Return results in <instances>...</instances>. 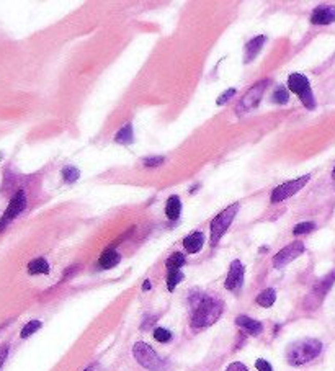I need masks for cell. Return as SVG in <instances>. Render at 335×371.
Returning <instances> with one entry per match:
<instances>
[{
    "mask_svg": "<svg viewBox=\"0 0 335 371\" xmlns=\"http://www.w3.org/2000/svg\"><path fill=\"white\" fill-rule=\"evenodd\" d=\"M223 314V303L219 299L203 295L193 293L190 296V321L193 329H203L213 325Z\"/></svg>",
    "mask_w": 335,
    "mask_h": 371,
    "instance_id": "obj_1",
    "label": "cell"
},
{
    "mask_svg": "<svg viewBox=\"0 0 335 371\" xmlns=\"http://www.w3.org/2000/svg\"><path fill=\"white\" fill-rule=\"evenodd\" d=\"M322 352V343L317 339H303L289 343L286 348V361L291 366H301L317 358Z\"/></svg>",
    "mask_w": 335,
    "mask_h": 371,
    "instance_id": "obj_2",
    "label": "cell"
},
{
    "mask_svg": "<svg viewBox=\"0 0 335 371\" xmlns=\"http://www.w3.org/2000/svg\"><path fill=\"white\" fill-rule=\"evenodd\" d=\"M133 355H134L137 363L141 366H144L146 369H149V371H164V368H165L164 360L159 357L155 353V350L151 345H147L146 342H136L134 343Z\"/></svg>",
    "mask_w": 335,
    "mask_h": 371,
    "instance_id": "obj_3",
    "label": "cell"
},
{
    "mask_svg": "<svg viewBox=\"0 0 335 371\" xmlns=\"http://www.w3.org/2000/svg\"><path fill=\"white\" fill-rule=\"evenodd\" d=\"M288 87L291 92H294L299 99H301L303 105L307 110H314L316 108V99L314 93L311 90V84L307 81V77L303 74H291L288 77Z\"/></svg>",
    "mask_w": 335,
    "mask_h": 371,
    "instance_id": "obj_4",
    "label": "cell"
},
{
    "mask_svg": "<svg viewBox=\"0 0 335 371\" xmlns=\"http://www.w3.org/2000/svg\"><path fill=\"white\" fill-rule=\"evenodd\" d=\"M237 211H239V205L237 203H234V205H231L229 208H226L224 211H221L213 221H211V244L216 245L219 242V239L226 234L227 231V227L231 226V223L234 221L235 214H237Z\"/></svg>",
    "mask_w": 335,
    "mask_h": 371,
    "instance_id": "obj_5",
    "label": "cell"
},
{
    "mask_svg": "<svg viewBox=\"0 0 335 371\" xmlns=\"http://www.w3.org/2000/svg\"><path fill=\"white\" fill-rule=\"evenodd\" d=\"M268 84H270V81H267V79H265V81L257 82L253 87H250L249 90H247V93L242 96L241 103L237 105V114L249 113L253 108H257L260 100H262V96H263V92H265V88H267Z\"/></svg>",
    "mask_w": 335,
    "mask_h": 371,
    "instance_id": "obj_6",
    "label": "cell"
},
{
    "mask_svg": "<svg viewBox=\"0 0 335 371\" xmlns=\"http://www.w3.org/2000/svg\"><path fill=\"white\" fill-rule=\"evenodd\" d=\"M309 179H311V175L307 173V175L299 177V179H294L291 182H286L283 185H280V187H277L275 190H273V193H271V203H280V201H283V200H286L289 197L296 195V193L301 190L307 182H309Z\"/></svg>",
    "mask_w": 335,
    "mask_h": 371,
    "instance_id": "obj_7",
    "label": "cell"
},
{
    "mask_svg": "<svg viewBox=\"0 0 335 371\" xmlns=\"http://www.w3.org/2000/svg\"><path fill=\"white\" fill-rule=\"evenodd\" d=\"M333 283H335V270L332 273H329L327 277H324L319 283L312 288L311 295L307 296V299H306V307L314 309V307L319 306L322 303V299L325 298V295L329 293V289L332 288Z\"/></svg>",
    "mask_w": 335,
    "mask_h": 371,
    "instance_id": "obj_8",
    "label": "cell"
},
{
    "mask_svg": "<svg viewBox=\"0 0 335 371\" xmlns=\"http://www.w3.org/2000/svg\"><path fill=\"white\" fill-rule=\"evenodd\" d=\"M304 252V244L301 241L291 242L289 245L283 247L275 257H273V267L275 268H283L288 263H291L294 259H298L299 255Z\"/></svg>",
    "mask_w": 335,
    "mask_h": 371,
    "instance_id": "obj_9",
    "label": "cell"
},
{
    "mask_svg": "<svg viewBox=\"0 0 335 371\" xmlns=\"http://www.w3.org/2000/svg\"><path fill=\"white\" fill-rule=\"evenodd\" d=\"M25 208H26V195H25L23 190H18L12 197L10 203H8L5 213L2 214V219H0V224H2L4 227H7L8 223H12L16 216L23 213Z\"/></svg>",
    "mask_w": 335,
    "mask_h": 371,
    "instance_id": "obj_10",
    "label": "cell"
},
{
    "mask_svg": "<svg viewBox=\"0 0 335 371\" xmlns=\"http://www.w3.org/2000/svg\"><path fill=\"white\" fill-rule=\"evenodd\" d=\"M244 273L245 268L241 260H234L231 263V268H229L227 278H226V289L229 291H237L241 289L242 283H244Z\"/></svg>",
    "mask_w": 335,
    "mask_h": 371,
    "instance_id": "obj_11",
    "label": "cell"
},
{
    "mask_svg": "<svg viewBox=\"0 0 335 371\" xmlns=\"http://www.w3.org/2000/svg\"><path fill=\"white\" fill-rule=\"evenodd\" d=\"M311 22L314 25H330L335 22V7L322 5L317 7L311 15Z\"/></svg>",
    "mask_w": 335,
    "mask_h": 371,
    "instance_id": "obj_12",
    "label": "cell"
},
{
    "mask_svg": "<svg viewBox=\"0 0 335 371\" xmlns=\"http://www.w3.org/2000/svg\"><path fill=\"white\" fill-rule=\"evenodd\" d=\"M205 245V236L203 232H191L183 239V247L188 253H198Z\"/></svg>",
    "mask_w": 335,
    "mask_h": 371,
    "instance_id": "obj_13",
    "label": "cell"
},
{
    "mask_svg": "<svg viewBox=\"0 0 335 371\" xmlns=\"http://www.w3.org/2000/svg\"><path fill=\"white\" fill-rule=\"evenodd\" d=\"M265 43V36H255L245 44V54H244V63H252V61L259 56V52Z\"/></svg>",
    "mask_w": 335,
    "mask_h": 371,
    "instance_id": "obj_14",
    "label": "cell"
},
{
    "mask_svg": "<svg viewBox=\"0 0 335 371\" xmlns=\"http://www.w3.org/2000/svg\"><path fill=\"white\" fill-rule=\"evenodd\" d=\"M235 324L239 325V327H242L245 332H249L250 335H259L263 330L262 322L252 319V317H247V316H239L235 319Z\"/></svg>",
    "mask_w": 335,
    "mask_h": 371,
    "instance_id": "obj_15",
    "label": "cell"
},
{
    "mask_svg": "<svg viewBox=\"0 0 335 371\" xmlns=\"http://www.w3.org/2000/svg\"><path fill=\"white\" fill-rule=\"evenodd\" d=\"M120 260H121L120 253L116 250H113V249H108V250H105L100 255L98 265H100V268H103V270H110L113 267H116V265L120 263Z\"/></svg>",
    "mask_w": 335,
    "mask_h": 371,
    "instance_id": "obj_16",
    "label": "cell"
},
{
    "mask_svg": "<svg viewBox=\"0 0 335 371\" xmlns=\"http://www.w3.org/2000/svg\"><path fill=\"white\" fill-rule=\"evenodd\" d=\"M180 213H182V201L177 195H173L165 203V216L175 221V219H179Z\"/></svg>",
    "mask_w": 335,
    "mask_h": 371,
    "instance_id": "obj_17",
    "label": "cell"
},
{
    "mask_svg": "<svg viewBox=\"0 0 335 371\" xmlns=\"http://www.w3.org/2000/svg\"><path fill=\"white\" fill-rule=\"evenodd\" d=\"M28 273L30 275H46L49 273V263L43 257L34 259L28 263Z\"/></svg>",
    "mask_w": 335,
    "mask_h": 371,
    "instance_id": "obj_18",
    "label": "cell"
},
{
    "mask_svg": "<svg viewBox=\"0 0 335 371\" xmlns=\"http://www.w3.org/2000/svg\"><path fill=\"white\" fill-rule=\"evenodd\" d=\"M114 141H116L118 144H131L134 141V134H133V125L128 123V125L123 126L118 132L116 136H114Z\"/></svg>",
    "mask_w": 335,
    "mask_h": 371,
    "instance_id": "obj_19",
    "label": "cell"
},
{
    "mask_svg": "<svg viewBox=\"0 0 335 371\" xmlns=\"http://www.w3.org/2000/svg\"><path fill=\"white\" fill-rule=\"evenodd\" d=\"M277 301V291L273 288H267L263 289L262 293L257 296V304H260L262 307H271Z\"/></svg>",
    "mask_w": 335,
    "mask_h": 371,
    "instance_id": "obj_20",
    "label": "cell"
},
{
    "mask_svg": "<svg viewBox=\"0 0 335 371\" xmlns=\"http://www.w3.org/2000/svg\"><path fill=\"white\" fill-rule=\"evenodd\" d=\"M185 265V255L180 253V252H175L172 253L169 259L165 262V267L167 270H180Z\"/></svg>",
    "mask_w": 335,
    "mask_h": 371,
    "instance_id": "obj_21",
    "label": "cell"
},
{
    "mask_svg": "<svg viewBox=\"0 0 335 371\" xmlns=\"http://www.w3.org/2000/svg\"><path fill=\"white\" fill-rule=\"evenodd\" d=\"M182 280H183L182 270H167V288H169V291H173L175 286H177Z\"/></svg>",
    "mask_w": 335,
    "mask_h": 371,
    "instance_id": "obj_22",
    "label": "cell"
},
{
    "mask_svg": "<svg viewBox=\"0 0 335 371\" xmlns=\"http://www.w3.org/2000/svg\"><path fill=\"white\" fill-rule=\"evenodd\" d=\"M41 321H30L28 324L25 325V327L22 329V332H20V337L22 339H28L30 335H33L36 330H40L41 329Z\"/></svg>",
    "mask_w": 335,
    "mask_h": 371,
    "instance_id": "obj_23",
    "label": "cell"
},
{
    "mask_svg": "<svg viewBox=\"0 0 335 371\" xmlns=\"http://www.w3.org/2000/svg\"><path fill=\"white\" fill-rule=\"evenodd\" d=\"M63 179L67 182V183H72V182H75L78 177H81V172H78L74 165H67L66 169H63Z\"/></svg>",
    "mask_w": 335,
    "mask_h": 371,
    "instance_id": "obj_24",
    "label": "cell"
},
{
    "mask_svg": "<svg viewBox=\"0 0 335 371\" xmlns=\"http://www.w3.org/2000/svg\"><path fill=\"white\" fill-rule=\"evenodd\" d=\"M316 229V224L311 223V221H306V223H299L294 226L293 229V234L294 236H301V234H307V232H311Z\"/></svg>",
    "mask_w": 335,
    "mask_h": 371,
    "instance_id": "obj_25",
    "label": "cell"
},
{
    "mask_svg": "<svg viewBox=\"0 0 335 371\" xmlns=\"http://www.w3.org/2000/svg\"><path fill=\"white\" fill-rule=\"evenodd\" d=\"M273 102H277V103H280V105H285V103H288V100H289V93H288V90L285 87H278L277 90H275V93H273Z\"/></svg>",
    "mask_w": 335,
    "mask_h": 371,
    "instance_id": "obj_26",
    "label": "cell"
},
{
    "mask_svg": "<svg viewBox=\"0 0 335 371\" xmlns=\"http://www.w3.org/2000/svg\"><path fill=\"white\" fill-rule=\"evenodd\" d=\"M154 339L161 343H165L172 339V334L164 327H157V329H154Z\"/></svg>",
    "mask_w": 335,
    "mask_h": 371,
    "instance_id": "obj_27",
    "label": "cell"
},
{
    "mask_svg": "<svg viewBox=\"0 0 335 371\" xmlns=\"http://www.w3.org/2000/svg\"><path fill=\"white\" fill-rule=\"evenodd\" d=\"M235 92H237L235 88H229L227 92H224L221 96H219L216 103H218V105H224V103H227V102H229V99H231V96H234V95H235Z\"/></svg>",
    "mask_w": 335,
    "mask_h": 371,
    "instance_id": "obj_28",
    "label": "cell"
},
{
    "mask_svg": "<svg viewBox=\"0 0 335 371\" xmlns=\"http://www.w3.org/2000/svg\"><path fill=\"white\" fill-rule=\"evenodd\" d=\"M164 161H165L164 157H149V159H144L143 164H144L146 167H157V165L164 164Z\"/></svg>",
    "mask_w": 335,
    "mask_h": 371,
    "instance_id": "obj_29",
    "label": "cell"
},
{
    "mask_svg": "<svg viewBox=\"0 0 335 371\" xmlns=\"http://www.w3.org/2000/svg\"><path fill=\"white\" fill-rule=\"evenodd\" d=\"M255 366H257V369H259V371H273L271 365L268 363L267 360H263V358H260V360L255 361Z\"/></svg>",
    "mask_w": 335,
    "mask_h": 371,
    "instance_id": "obj_30",
    "label": "cell"
},
{
    "mask_svg": "<svg viewBox=\"0 0 335 371\" xmlns=\"http://www.w3.org/2000/svg\"><path fill=\"white\" fill-rule=\"evenodd\" d=\"M226 371H249V369H247V366H245L244 363H239V361H235V363L229 365Z\"/></svg>",
    "mask_w": 335,
    "mask_h": 371,
    "instance_id": "obj_31",
    "label": "cell"
},
{
    "mask_svg": "<svg viewBox=\"0 0 335 371\" xmlns=\"http://www.w3.org/2000/svg\"><path fill=\"white\" fill-rule=\"evenodd\" d=\"M7 355H8V345H2L0 347V368H2V365L5 363Z\"/></svg>",
    "mask_w": 335,
    "mask_h": 371,
    "instance_id": "obj_32",
    "label": "cell"
},
{
    "mask_svg": "<svg viewBox=\"0 0 335 371\" xmlns=\"http://www.w3.org/2000/svg\"><path fill=\"white\" fill-rule=\"evenodd\" d=\"M85 371H96V365H93V366H89V368H85Z\"/></svg>",
    "mask_w": 335,
    "mask_h": 371,
    "instance_id": "obj_33",
    "label": "cell"
},
{
    "mask_svg": "<svg viewBox=\"0 0 335 371\" xmlns=\"http://www.w3.org/2000/svg\"><path fill=\"white\" fill-rule=\"evenodd\" d=\"M151 288V283H149V281H144V289H149Z\"/></svg>",
    "mask_w": 335,
    "mask_h": 371,
    "instance_id": "obj_34",
    "label": "cell"
},
{
    "mask_svg": "<svg viewBox=\"0 0 335 371\" xmlns=\"http://www.w3.org/2000/svg\"><path fill=\"white\" fill-rule=\"evenodd\" d=\"M332 180H333V183H335V167H333V170H332Z\"/></svg>",
    "mask_w": 335,
    "mask_h": 371,
    "instance_id": "obj_35",
    "label": "cell"
},
{
    "mask_svg": "<svg viewBox=\"0 0 335 371\" xmlns=\"http://www.w3.org/2000/svg\"><path fill=\"white\" fill-rule=\"evenodd\" d=\"M4 229H5V227H4L2 224H0V232H2V231H4Z\"/></svg>",
    "mask_w": 335,
    "mask_h": 371,
    "instance_id": "obj_36",
    "label": "cell"
}]
</instances>
